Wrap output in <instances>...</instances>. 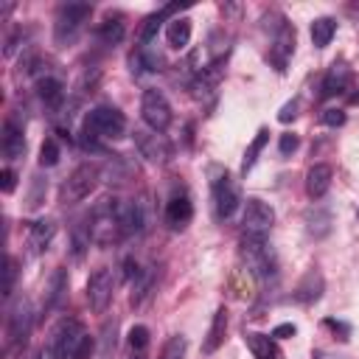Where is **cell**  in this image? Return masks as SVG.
Returning a JSON list of instances; mask_svg holds the SVG:
<instances>
[{
	"mask_svg": "<svg viewBox=\"0 0 359 359\" xmlns=\"http://www.w3.org/2000/svg\"><path fill=\"white\" fill-rule=\"evenodd\" d=\"M241 261L247 272L258 280H272L278 275V258L261 236H241Z\"/></svg>",
	"mask_w": 359,
	"mask_h": 359,
	"instance_id": "3",
	"label": "cell"
},
{
	"mask_svg": "<svg viewBox=\"0 0 359 359\" xmlns=\"http://www.w3.org/2000/svg\"><path fill=\"white\" fill-rule=\"evenodd\" d=\"M292 50H294V28H292V22L278 17L275 31H272V42H269V62H272V67L283 73L286 65H289Z\"/></svg>",
	"mask_w": 359,
	"mask_h": 359,
	"instance_id": "10",
	"label": "cell"
},
{
	"mask_svg": "<svg viewBox=\"0 0 359 359\" xmlns=\"http://www.w3.org/2000/svg\"><path fill=\"white\" fill-rule=\"evenodd\" d=\"M151 269H143L137 278H135V292H132V306H140L143 303V297L151 292Z\"/></svg>",
	"mask_w": 359,
	"mask_h": 359,
	"instance_id": "32",
	"label": "cell"
},
{
	"mask_svg": "<svg viewBox=\"0 0 359 359\" xmlns=\"http://www.w3.org/2000/svg\"><path fill=\"white\" fill-rule=\"evenodd\" d=\"M36 95L45 107H59L65 101V84L56 76H42L36 81Z\"/></svg>",
	"mask_w": 359,
	"mask_h": 359,
	"instance_id": "25",
	"label": "cell"
},
{
	"mask_svg": "<svg viewBox=\"0 0 359 359\" xmlns=\"http://www.w3.org/2000/svg\"><path fill=\"white\" fill-rule=\"evenodd\" d=\"M98 165L95 163H81V165H76L73 168V174L65 180V185H62V202H67V205H73V202H81L84 196H90L93 194V188L98 185Z\"/></svg>",
	"mask_w": 359,
	"mask_h": 359,
	"instance_id": "6",
	"label": "cell"
},
{
	"mask_svg": "<svg viewBox=\"0 0 359 359\" xmlns=\"http://www.w3.org/2000/svg\"><path fill=\"white\" fill-rule=\"evenodd\" d=\"M129 348H135V351H146L149 348V328L146 325H132V331H129Z\"/></svg>",
	"mask_w": 359,
	"mask_h": 359,
	"instance_id": "34",
	"label": "cell"
},
{
	"mask_svg": "<svg viewBox=\"0 0 359 359\" xmlns=\"http://www.w3.org/2000/svg\"><path fill=\"white\" fill-rule=\"evenodd\" d=\"M325 325H328L331 331H339V334H342V339H348V325H345V323H337V320H325Z\"/></svg>",
	"mask_w": 359,
	"mask_h": 359,
	"instance_id": "43",
	"label": "cell"
},
{
	"mask_svg": "<svg viewBox=\"0 0 359 359\" xmlns=\"http://www.w3.org/2000/svg\"><path fill=\"white\" fill-rule=\"evenodd\" d=\"M247 348L252 351L255 359H280V348L275 342V337H266V334H258V331H250L244 337Z\"/></svg>",
	"mask_w": 359,
	"mask_h": 359,
	"instance_id": "20",
	"label": "cell"
},
{
	"mask_svg": "<svg viewBox=\"0 0 359 359\" xmlns=\"http://www.w3.org/2000/svg\"><path fill=\"white\" fill-rule=\"evenodd\" d=\"M137 275H140L137 261H135V258H126V261H123V278H126V280H132V278H137Z\"/></svg>",
	"mask_w": 359,
	"mask_h": 359,
	"instance_id": "42",
	"label": "cell"
},
{
	"mask_svg": "<svg viewBox=\"0 0 359 359\" xmlns=\"http://www.w3.org/2000/svg\"><path fill=\"white\" fill-rule=\"evenodd\" d=\"M165 39H168V45L174 50H185L188 42H191V20H185V17L171 20L168 22V31H165Z\"/></svg>",
	"mask_w": 359,
	"mask_h": 359,
	"instance_id": "26",
	"label": "cell"
},
{
	"mask_svg": "<svg viewBox=\"0 0 359 359\" xmlns=\"http://www.w3.org/2000/svg\"><path fill=\"white\" fill-rule=\"evenodd\" d=\"M320 121H323L325 126H342V123H345V112H342V109H323Z\"/></svg>",
	"mask_w": 359,
	"mask_h": 359,
	"instance_id": "37",
	"label": "cell"
},
{
	"mask_svg": "<svg viewBox=\"0 0 359 359\" xmlns=\"http://www.w3.org/2000/svg\"><path fill=\"white\" fill-rule=\"evenodd\" d=\"M294 115H297V101H289V104H283V109L278 112V121L289 123V121H292Z\"/></svg>",
	"mask_w": 359,
	"mask_h": 359,
	"instance_id": "40",
	"label": "cell"
},
{
	"mask_svg": "<svg viewBox=\"0 0 359 359\" xmlns=\"http://www.w3.org/2000/svg\"><path fill=\"white\" fill-rule=\"evenodd\" d=\"M140 115H143V121H146V126L149 129H154V132H165L168 126H171V104H168V98L160 93V90H154V87H149V90H143V98H140Z\"/></svg>",
	"mask_w": 359,
	"mask_h": 359,
	"instance_id": "7",
	"label": "cell"
},
{
	"mask_svg": "<svg viewBox=\"0 0 359 359\" xmlns=\"http://www.w3.org/2000/svg\"><path fill=\"white\" fill-rule=\"evenodd\" d=\"M14 278H17V261L8 258V261H6V283H3V294H6V297H8L11 289H14Z\"/></svg>",
	"mask_w": 359,
	"mask_h": 359,
	"instance_id": "38",
	"label": "cell"
},
{
	"mask_svg": "<svg viewBox=\"0 0 359 359\" xmlns=\"http://www.w3.org/2000/svg\"><path fill=\"white\" fill-rule=\"evenodd\" d=\"M331 180H334V171H331L328 163H317V165H311L309 174H306V191H309V196H311V199L325 196L328 188H331Z\"/></svg>",
	"mask_w": 359,
	"mask_h": 359,
	"instance_id": "17",
	"label": "cell"
},
{
	"mask_svg": "<svg viewBox=\"0 0 359 359\" xmlns=\"http://www.w3.org/2000/svg\"><path fill=\"white\" fill-rule=\"evenodd\" d=\"M210 194H213V210H216V219H230L238 208V185L236 180L227 174V171H219L210 182Z\"/></svg>",
	"mask_w": 359,
	"mask_h": 359,
	"instance_id": "8",
	"label": "cell"
},
{
	"mask_svg": "<svg viewBox=\"0 0 359 359\" xmlns=\"http://www.w3.org/2000/svg\"><path fill=\"white\" fill-rule=\"evenodd\" d=\"M297 334V328L292 325V323H280V325H275V331H272V337H278V339H286V337H294Z\"/></svg>",
	"mask_w": 359,
	"mask_h": 359,
	"instance_id": "41",
	"label": "cell"
},
{
	"mask_svg": "<svg viewBox=\"0 0 359 359\" xmlns=\"http://www.w3.org/2000/svg\"><path fill=\"white\" fill-rule=\"evenodd\" d=\"M123 34H126V28H123L121 20H104L98 25V31H95V36H98L101 45H118L123 39Z\"/></svg>",
	"mask_w": 359,
	"mask_h": 359,
	"instance_id": "29",
	"label": "cell"
},
{
	"mask_svg": "<svg viewBox=\"0 0 359 359\" xmlns=\"http://www.w3.org/2000/svg\"><path fill=\"white\" fill-rule=\"evenodd\" d=\"M93 6L90 3H65L56 11V22H53V39L59 45H67L79 36V31L84 28V22L90 20Z\"/></svg>",
	"mask_w": 359,
	"mask_h": 359,
	"instance_id": "5",
	"label": "cell"
},
{
	"mask_svg": "<svg viewBox=\"0 0 359 359\" xmlns=\"http://www.w3.org/2000/svg\"><path fill=\"white\" fill-rule=\"evenodd\" d=\"M112 289H115V278H112V269L109 266H98L90 280H87V303L93 311H107L109 300H112Z\"/></svg>",
	"mask_w": 359,
	"mask_h": 359,
	"instance_id": "11",
	"label": "cell"
},
{
	"mask_svg": "<svg viewBox=\"0 0 359 359\" xmlns=\"http://www.w3.org/2000/svg\"><path fill=\"white\" fill-rule=\"evenodd\" d=\"M34 359H53V353H50V348H42V351H39Z\"/></svg>",
	"mask_w": 359,
	"mask_h": 359,
	"instance_id": "45",
	"label": "cell"
},
{
	"mask_svg": "<svg viewBox=\"0 0 359 359\" xmlns=\"http://www.w3.org/2000/svg\"><path fill=\"white\" fill-rule=\"evenodd\" d=\"M323 275H320V269H309L303 278H300V283L294 286V292H292V297L297 300V303H314V300H320V294H323Z\"/></svg>",
	"mask_w": 359,
	"mask_h": 359,
	"instance_id": "18",
	"label": "cell"
},
{
	"mask_svg": "<svg viewBox=\"0 0 359 359\" xmlns=\"http://www.w3.org/2000/svg\"><path fill=\"white\" fill-rule=\"evenodd\" d=\"M28 334H31V309L25 300H20V303H14V309L8 314V345L11 348L25 345Z\"/></svg>",
	"mask_w": 359,
	"mask_h": 359,
	"instance_id": "13",
	"label": "cell"
},
{
	"mask_svg": "<svg viewBox=\"0 0 359 359\" xmlns=\"http://www.w3.org/2000/svg\"><path fill=\"white\" fill-rule=\"evenodd\" d=\"M129 70L132 76H143V73H157L160 70V56L151 53L149 45H140L132 56H129Z\"/></svg>",
	"mask_w": 359,
	"mask_h": 359,
	"instance_id": "24",
	"label": "cell"
},
{
	"mask_svg": "<svg viewBox=\"0 0 359 359\" xmlns=\"http://www.w3.org/2000/svg\"><path fill=\"white\" fill-rule=\"evenodd\" d=\"M135 146L140 151V157H146L149 163H165L171 157V143L165 140L163 132L154 129H135Z\"/></svg>",
	"mask_w": 359,
	"mask_h": 359,
	"instance_id": "12",
	"label": "cell"
},
{
	"mask_svg": "<svg viewBox=\"0 0 359 359\" xmlns=\"http://www.w3.org/2000/svg\"><path fill=\"white\" fill-rule=\"evenodd\" d=\"M84 339H87L84 325H81L76 317H65V320L53 328L48 348H50L53 359H76V353H79V348H81Z\"/></svg>",
	"mask_w": 359,
	"mask_h": 359,
	"instance_id": "4",
	"label": "cell"
},
{
	"mask_svg": "<svg viewBox=\"0 0 359 359\" xmlns=\"http://www.w3.org/2000/svg\"><path fill=\"white\" fill-rule=\"evenodd\" d=\"M224 334H227V309L222 306V309H216V314H213V323H210V328H208V337H205V342H202V351H205V353H216L219 345L224 342Z\"/></svg>",
	"mask_w": 359,
	"mask_h": 359,
	"instance_id": "22",
	"label": "cell"
},
{
	"mask_svg": "<svg viewBox=\"0 0 359 359\" xmlns=\"http://www.w3.org/2000/svg\"><path fill=\"white\" fill-rule=\"evenodd\" d=\"M123 202L121 199H115V196H104L95 208H93V213H90V233H93V241L95 244H112V241H118L121 236H126L123 233Z\"/></svg>",
	"mask_w": 359,
	"mask_h": 359,
	"instance_id": "2",
	"label": "cell"
},
{
	"mask_svg": "<svg viewBox=\"0 0 359 359\" xmlns=\"http://www.w3.org/2000/svg\"><path fill=\"white\" fill-rule=\"evenodd\" d=\"M275 224V210L264 202V199H247L244 202V216H241V227H244V236H266Z\"/></svg>",
	"mask_w": 359,
	"mask_h": 359,
	"instance_id": "9",
	"label": "cell"
},
{
	"mask_svg": "<svg viewBox=\"0 0 359 359\" xmlns=\"http://www.w3.org/2000/svg\"><path fill=\"white\" fill-rule=\"evenodd\" d=\"M194 219V205L188 199V194H174L165 205V222L171 230H182L188 227V222Z\"/></svg>",
	"mask_w": 359,
	"mask_h": 359,
	"instance_id": "14",
	"label": "cell"
},
{
	"mask_svg": "<svg viewBox=\"0 0 359 359\" xmlns=\"http://www.w3.org/2000/svg\"><path fill=\"white\" fill-rule=\"evenodd\" d=\"M334 34H337V22L331 17H317L311 22V42H314V48H325L334 39Z\"/></svg>",
	"mask_w": 359,
	"mask_h": 359,
	"instance_id": "28",
	"label": "cell"
},
{
	"mask_svg": "<svg viewBox=\"0 0 359 359\" xmlns=\"http://www.w3.org/2000/svg\"><path fill=\"white\" fill-rule=\"evenodd\" d=\"M331 224H334V216H331L328 208L314 205V208L306 213V230H309V236H314V238H325V236L331 233Z\"/></svg>",
	"mask_w": 359,
	"mask_h": 359,
	"instance_id": "23",
	"label": "cell"
},
{
	"mask_svg": "<svg viewBox=\"0 0 359 359\" xmlns=\"http://www.w3.org/2000/svg\"><path fill=\"white\" fill-rule=\"evenodd\" d=\"M182 353H185V339H182V337H171V339L165 342L160 359H182Z\"/></svg>",
	"mask_w": 359,
	"mask_h": 359,
	"instance_id": "35",
	"label": "cell"
},
{
	"mask_svg": "<svg viewBox=\"0 0 359 359\" xmlns=\"http://www.w3.org/2000/svg\"><path fill=\"white\" fill-rule=\"evenodd\" d=\"M351 104H359V93H353V95H351Z\"/></svg>",
	"mask_w": 359,
	"mask_h": 359,
	"instance_id": "46",
	"label": "cell"
},
{
	"mask_svg": "<svg viewBox=\"0 0 359 359\" xmlns=\"http://www.w3.org/2000/svg\"><path fill=\"white\" fill-rule=\"evenodd\" d=\"M65 286H67V275H65V269H56V272H53V278H50V289H48L45 311H48V309H53V306L62 300V294H65Z\"/></svg>",
	"mask_w": 359,
	"mask_h": 359,
	"instance_id": "31",
	"label": "cell"
},
{
	"mask_svg": "<svg viewBox=\"0 0 359 359\" xmlns=\"http://www.w3.org/2000/svg\"><path fill=\"white\" fill-rule=\"evenodd\" d=\"M348 81H351V70L342 65V62H334L325 76H323V84H320V98H334L339 95L342 90H348Z\"/></svg>",
	"mask_w": 359,
	"mask_h": 359,
	"instance_id": "15",
	"label": "cell"
},
{
	"mask_svg": "<svg viewBox=\"0 0 359 359\" xmlns=\"http://www.w3.org/2000/svg\"><path fill=\"white\" fill-rule=\"evenodd\" d=\"M126 132V118L115 107H95L81 123V146L90 151L101 149V140H118Z\"/></svg>",
	"mask_w": 359,
	"mask_h": 359,
	"instance_id": "1",
	"label": "cell"
},
{
	"mask_svg": "<svg viewBox=\"0 0 359 359\" xmlns=\"http://www.w3.org/2000/svg\"><path fill=\"white\" fill-rule=\"evenodd\" d=\"M126 359H146V351H135V348H126Z\"/></svg>",
	"mask_w": 359,
	"mask_h": 359,
	"instance_id": "44",
	"label": "cell"
},
{
	"mask_svg": "<svg viewBox=\"0 0 359 359\" xmlns=\"http://www.w3.org/2000/svg\"><path fill=\"white\" fill-rule=\"evenodd\" d=\"M59 157H62V151H59V143H56L53 137H48V140L42 143V149H39V165L50 168V165H56V163H59Z\"/></svg>",
	"mask_w": 359,
	"mask_h": 359,
	"instance_id": "33",
	"label": "cell"
},
{
	"mask_svg": "<svg viewBox=\"0 0 359 359\" xmlns=\"http://www.w3.org/2000/svg\"><path fill=\"white\" fill-rule=\"evenodd\" d=\"M266 140H269V129H258V135L252 137V143H250V146H247V151H244V160H241V174H247V171L255 165V160H258V154L264 151Z\"/></svg>",
	"mask_w": 359,
	"mask_h": 359,
	"instance_id": "30",
	"label": "cell"
},
{
	"mask_svg": "<svg viewBox=\"0 0 359 359\" xmlns=\"http://www.w3.org/2000/svg\"><path fill=\"white\" fill-rule=\"evenodd\" d=\"M0 149H3V157H6V160H17V157L25 154V137H22V129H20L14 121H6V123H3Z\"/></svg>",
	"mask_w": 359,
	"mask_h": 359,
	"instance_id": "16",
	"label": "cell"
},
{
	"mask_svg": "<svg viewBox=\"0 0 359 359\" xmlns=\"http://www.w3.org/2000/svg\"><path fill=\"white\" fill-rule=\"evenodd\" d=\"M180 6L177 3H171V6H163L157 14H151V17H146V22H143V28H140V45H149L154 36H157V31H160V25H163V20L168 17V14H174Z\"/></svg>",
	"mask_w": 359,
	"mask_h": 359,
	"instance_id": "27",
	"label": "cell"
},
{
	"mask_svg": "<svg viewBox=\"0 0 359 359\" xmlns=\"http://www.w3.org/2000/svg\"><path fill=\"white\" fill-rule=\"evenodd\" d=\"M0 188H3V194H11L17 188V174L11 168H3L0 171Z\"/></svg>",
	"mask_w": 359,
	"mask_h": 359,
	"instance_id": "39",
	"label": "cell"
},
{
	"mask_svg": "<svg viewBox=\"0 0 359 359\" xmlns=\"http://www.w3.org/2000/svg\"><path fill=\"white\" fill-rule=\"evenodd\" d=\"M53 236H56V224H53L50 219H39V222H34L31 230H28V247H31V252H34V255L45 252L48 244L53 241Z\"/></svg>",
	"mask_w": 359,
	"mask_h": 359,
	"instance_id": "19",
	"label": "cell"
},
{
	"mask_svg": "<svg viewBox=\"0 0 359 359\" xmlns=\"http://www.w3.org/2000/svg\"><path fill=\"white\" fill-rule=\"evenodd\" d=\"M297 146H300V140H297V135H292V132H286V135H280V143H278V149H280V154H283V157H289L292 151H297Z\"/></svg>",
	"mask_w": 359,
	"mask_h": 359,
	"instance_id": "36",
	"label": "cell"
},
{
	"mask_svg": "<svg viewBox=\"0 0 359 359\" xmlns=\"http://www.w3.org/2000/svg\"><path fill=\"white\" fill-rule=\"evenodd\" d=\"M143 230H146V202L132 199L123 208V233L126 236H140Z\"/></svg>",
	"mask_w": 359,
	"mask_h": 359,
	"instance_id": "21",
	"label": "cell"
}]
</instances>
